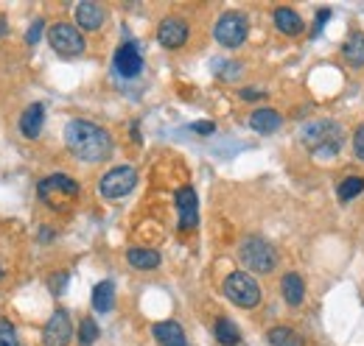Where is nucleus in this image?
Instances as JSON below:
<instances>
[{
    "label": "nucleus",
    "instance_id": "f257e3e1",
    "mask_svg": "<svg viewBox=\"0 0 364 346\" xmlns=\"http://www.w3.org/2000/svg\"><path fill=\"white\" fill-rule=\"evenodd\" d=\"M65 145L82 162H101L112 154L109 131L95 126L90 121H70L65 126Z\"/></svg>",
    "mask_w": 364,
    "mask_h": 346
},
{
    "label": "nucleus",
    "instance_id": "f03ea898",
    "mask_svg": "<svg viewBox=\"0 0 364 346\" xmlns=\"http://www.w3.org/2000/svg\"><path fill=\"white\" fill-rule=\"evenodd\" d=\"M342 137L345 134L339 129V123H333V121H311V123H306L300 129V143L309 151H314L319 160L333 157L339 151V145H342Z\"/></svg>",
    "mask_w": 364,
    "mask_h": 346
},
{
    "label": "nucleus",
    "instance_id": "7ed1b4c3",
    "mask_svg": "<svg viewBox=\"0 0 364 346\" xmlns=\"http://www.w3.org/2000/svg\"><path fill=\"white\" fill-rule=\"evenodd\" d=\"M79 193H82L79 182H76L73 176H68V173L46 176V179L40 182V187H37L40 201H43L46 207H50V210H68V207L79 199Z\"/></svg>",
    "mask_w": 364,
    "mask_h": 346
},
{
    "label": "nucleus",
    "instance_id": "20e7f679",
    "mask_svg": "<svg viewBox=\"0 0 364 346\" xmlns=\"http://www.w3.org/2000/svg\"><path fill=\"white\" fill-rule=\"evenodd\" d=\"M238 257L241 262L255 271V274H272L277 268V252L269 240L258 238V235H250L241 240V249H238Z\"/></svg>",
    "mask_w": 364,
    "mask_h": 346
},
{
    "label": "nucleus",
    "instance_id": "39448f33",
    "mask_svg": "<svg viewBox=\"0 0 364 346\" xmlns=\"http://www.w3.org/2000/svg\"><path fill=\"white\" fill-rule=\"evenodd\" d=\"M222 291H225V296H228L230 302L244 307V310L258 307V304H261V296H264V294H261V285H258L247 271H232V274H228Z\"/></svg>",
    "mask_w": 364,
    "mask_h": 346
},
{
    "label": "nucleus",
    "instance_id": "423d86ee",
    "mask_svg": "<svg viewBox=\"0 0 364 346\" xmlns=\"http://www.w3.org/2000/svg\"><path fill=\"white\" fill-rule=\"evenodd\" d=\"M247 34H250V20H247V14H241V11H225V14L216 20V28H213L216 43L225 45V48H238V45H244Z\"/></svg>",
    "mask_w": 364,
    "mask_h": 346
},
{
    "label": "nucleus",
    "instance_id": "0eeeda50",
    "mask_svg": "<svg viewBox=\"0 0 364 346\" xmlns=\"http://www.w3.org/2000/svg\"><path fill=\"white\" fill-rule=\"evenodd\" d=\"M137 184V171L132 165H118L112 171H107L98 182V193L104 199H124L127 193H132Z\"/></svg>",
    "mask_w": 364,
    "mask_h": 346
},
{
    "label": "nucleus",
    "instance_id": "6e6552de",
    "mask_svg": "<svg viewBox=\"0 0 364 346\" xmlns=\"http://www.w3.org/2000/svg\"><path fill=\"white\" fill-rule=\"evenodd\" d=\"M48 43H50V48H53L56 53H62V56H79V53H85V48H87L82 31H79L73 23H56V26H50Z\"/></svg>",
    "mask_w": 364,
    "mask_h": 346
},
{
    "label": "nucleus",
    "instance_id": "1a4fd4ad",
    "mask_svg": "<svg viewBox=\"0 0 364 346\" xmlns=\"http://www.w3.org/2000/svg\"><path fill=\"white\" fill-rule=\"evenodd\" d=\"M112 65H115V73H118V76H124V79H137V76L143 73V50H140V45H137L135 40L121 43L118 50H115Z\"/></svg>",
    "mask_w": 364,
    "mask_h": 346
},
{
    "label": "nucleus",
    "instance_id": "9d476101",
    "mask_svg": "<svg viewBox=\"0 0 364 346\" xmlns=\"http://www.w3.org/2000/svg\"><path fill=\"white\" fill-rule=\"evenodd\" d=\"M70 338H73V321H70L68 310H53V316L48 318L46 330H43V344L68 346Z\"/></svg>",
    "mask_w": 364,
    "mask_h": 346
},
{
    "label": "nucleus",
    "instance_id": "9b49d317",
    "mask_svg": "<svg viewBox=\"0 0 364 346\" xmlns=\"http://www.w3.org/2000/svg\"><path fill=\"white\" fill-rule=\"evenodd\" d=\"M174 201H177L182 232L196 229V223H199V199H196V190L193 187H180L177 196H174Z\"/></svg>",
    "mask_w": 364,
    "mask_h": 346
},
{
    "label": "nucleus",
    "instance_id": "f8f14e48",
    "mask_svg": "<svg viewBox=\"0 0 364 346\" xmlns=\"http://www.w3.org/2000/svg\"><path fill=\"white\" fill-rule=\"evenodd\" d=\"M157 40L163 48L168 50H177L188 43V23L182 17H166L160 26H157Z\"/></svg>",
    "mask_w": 364,
    "mask_h": 346
},
{
    "label": "nucleus",
    "instance_id": "ddd939ff",
    "mask_svg": "<svg viewBox=\"0 0 364 346\" xmlns=\"http://www.w3.org/2000/svg\"><path fill=\"white\" fill-rule=\"evenodd\" d=\"M272 20H274V28H277L280 34H286V37H297V34H303V31H306L303 17H300L294 9H289V6L274 9Z\"/></svg>",
    "mask_w": 364,
    "mask_h": 346
},
{
    "label": "nucleus",
    "instance_id": "4468645a",
    "mask_svg": "<svg viewBox=\"0 0 364 346\" xmlns=\"http://www.w3.org/2000/svg\"><path fill=\"white\" fill-rule=\"evenodd\" d=\"M107 20V11L101 3H92V0H85L76 6V23L85 28V31H98Z\"/></svg>",
    "mask_w": 364,
    "mask_h": 346
},
{
    "label": "nucleus",
    "instance_id": "2eb2a0df",
    "mask_svg": "<svg viewBox=\"0 0 364 346\" xmlns=\"http://www.w3.org/2000/svg\"><path fill=\"white\" fill-rule=\"evenodd\" d=\"M43 123H46V106H43V104H31V106H26V112L20 115V131H23V137H28V140H37V137H40Z\"/></svg>",
    "mask_w": 364,
    "mask_h": 346
},
{
    "label": "nucleus",
    "instance_id": "dca6fc26",
    "mask_svg": "<svg viewBox=\"0 0 364 346\" xmlns=\"http://www.w3.org/2000/svg\"><path fill=\"white\" fill-rule=\"evenodd\" d=\"M151 335L157 338L160 346H188V338H185V333H182L177 321H157L151 327Z\"/></svg>",
    "mask_w": 364,
    "mask_h": 346
},
{
    "label": "nucleus",
    "instance_id": "f3484780",
    "mask_svg": "<svg viewBox=\"0 0 364 346\" xmlns=\"http://www.w3.org/2000/svg\"><path fill=\"white\" fill-rule=\"evenodd\" d=\"M280 294H283V299L291 304V307L303 304V299H306V282H303V277H300L297 271L283 274V279H280Z\"/></svg>",
    "mask_w": 364,
    "mask_h": 346
},
{
    "label": "nucleus",
    "instance_id": "a211bd4d",
    "mask_svg": "<svg viewBox=\"0 0 364 346\" xmlns=\"http://www.w3.org/2000/svg\"><path fill=\"white\" fill-rule=\"evenodd\" d=\"M250 126H252V131H258V134H272V131H277L283 126V115L274 112V109H255L250 115Z\"/></svg>",
    "mask_w": 364,
    "mask_h": 346
},
{
    "label": "nucleus",
    "instance_id": "6ab92c4d",
    "mask_svg": "<svg viewBox=\"0 0 364 346\" xmlns=\"http://www.w3.org/2000/svg\"><path fill=\"white\" fill-rule=\"evenodd\" d=\"M112 307H115V285L109 279H104L92 288V310L95 313H109Z\"/></svg>",
    "mask_w": 364,
    "mask_h": 346
},
{
    "label": "nucleus",
    "instance_id": "aec40b11",
    "mask_svg": "<svg viewBox=\"0 0 364 346\" xmlns=\"http://www.w3.org/2000/svg\"><path fill=\"white\" fill-rule=\"evenodd\" d=\"M213 335H216V341L222 346H238L241 344V330L230 321V318H216V324H213Z\"/></svg>",
    "mask_w": 364,
    "mask_h": 346
},
{
    "label": "nucleus",
    "instance_id": "412c9836",
    "mask_svg": "<svg viewBox=\"0 0 364 346\" xmlns=\"http://www.w3.org/2000/svg\"><path fill=\"white\" fill-rule=\"evenodd\" d=\"M127 260H129V265H135L140 271H151L160 265V255L154 249H143V246H132L127 252Z\"/></svg>",
    "mask_w": 364,
    "mask_h": 346
},
{
    "label": "nucleus",
    "instance_id": "4be33fe9",
    "mask_svg": "<svg viewBox=\"0 0 364 346\" xmlns=\"http://www.w3.org/2000/svg\"><path fill=\"white\" fill-rule=\"evenodd\" d=\"M342 53H345V59H348L353 67H362L364 65V34L362 31H353V34L345 40Z\"/></svg>",
    "mask_w": 364,
    "mask_h": 346
},
{
    "label": "nucleus",
    "instance_id": "5701e85b",
    "mask_svg": "<svg viewBox=\"0 0 364 346\" xmlns=\"http://www.w3.org/2000/svg\"><path fill=\"white\" fill-rule=\"evenodd\" d=\"M267 341L272 346H303L300 333H294L291 327H272V330L267 333Z\"/></svg>",
    "mask_w": 364,
    "mask_h": 346
},
{
    "label": "nucleus",
    "instance_id": "b1692460",
    "mask_svg": "<svg viewBox=\"0 0 364 346\" xmlns=\"http://www.w3.org/2000/svg\"><path fill=\"white\" fill-rule=\"evenodd\" d=\"M362 190H364V176H345V179L339 182L336 196H339V201H350V199H356Z\"/></svg>",
    "mask_w": 364,
    "mask_h": 346
},
{
    "label": "nucleus",
    "instance_id": "393cba45",
    "mask_svg": "<svg viewBox=\"0 0 364 346\" xmlns=\"http://www.w3.org/2000/svg\"><path fill=\"white\" fill-rule=\"evenodd\" d=\"M98 335H101V330H98V324H95V318H82V324H79V344L82 346H92L98 341Z\"/></svg>",
    "mask_w": 364,
    "mask_h": 346
},
{
    "label": "nucleus",
    "instance_id": "a878e982",
    "mask_svg": "<svg viewBox=\"0 0 364 346\" xmlns=\"http://www.w3.org/2000/svg\"><path fill=\"white\" fill-rule=\"evenodd\" d=\"M0 346H23L17 338V330L9 318H0Z\"/></svg>",
    "mask_w": 364,
    "mask_h": 346
},
{
    "label": "nucleus",
    "instance_id": "bb28decb",
    "mask_svg": "<svg viewBox=\"0 0 364 346\" xmlns=\"http://www.w3.org/2000/svg\"><path fill=\"white\" fill-rule=\"evenodd\" d=\"M353 154H356V160L364 162V123L353 131Z\"/></svg>",
    "mask_w": 364,
    "mask_h": 346
},
{
    "label": "nucleus",
    "instance_id": "cd10ccee",
    "mask_svg": "<svg viewBox=\"0 0 364 346\" xmlns=\"http://www.w3.org/2000/svg\"><path fill=\"white\" fill-rule=\"evenodd\" d=\"M43 26H46L43 20H34V23H31V28L26 31V43H28V45H37V43H40V34H43Z\"/></svg>",
    "mask_w": 364,
    "mask_h": 346
},
{
    "label": "nucleus",
    "instance_id": "c85d7f7f",
    "mask_svg": "<svg viewBox=\"0 0 364 346\" xmlns=\"http://www.w3.org/2000/svg\"><path fill=\"white\" fill-rule=\"evenodd\" d=\"M331 20V9H319L317 11V23H314V37H317L319 31H322V26Z\"/></svg>",
    "mask_w": 364,
    "mask_h": 346
},
{
    "label": "nucleus",
    "instance_id": "c756f323",
    "mask_svg": "<svg viewBox=\"0 0 364 346\" xmlns=\"http://www.w3.org/2000/svg\"><path fill=\"white\" fill-rule=\"evenodd\" d=\"M264 95H267V92H261V89H255V86H244V89H241V98H244V101H258V98H264Z\"/></svg>",
    "mask_w": 364,
    "mask_h": 346
},
{
    "label": "nucleus",
    "instance_id": "7c9ffc66",
    "mask_svg": "<svg viewBox=\"0 0 364 346\" xmlns=\"http://www.w3.org/2000/svg\"><path fill=\"white\" fill-rule=\"evenodd\" d=\"M191 129L199 131V134H213V131H216V123H210V121H202V123H193Z\"/></svg>",
    "mask_w": 364,
    "mask_h": 346
},
{
    "label": "nucleus",
    "instance_id": "2f4dec72",
    "mask_svg": "<svg viewBox=\"0 0 364 346\" xmlns=\"http://www.w3.org/2000/svg\"><path fill=\"white\" fill-rule=\"evenodd\" d=\"M65 282H68V274H62L56 282H50V288H53V291H62V285H65Z\"/></svg>",
    "mask_w": 364,
    "mask_h": 346
},
{
    "label": "nucleus",
    "instance_id": "473e14b6",
    "mask_svg": "<svg viewBox=\"0 0 364 346\" xmlns=\"http://www.w3.org/2000/svg\"><path fill=\"white\" fill-rule=\"evenodd\" d=\"M9 34V23H6V17L0 14V37H6Z\"/></svg>",
    "mask_w": 364,
    "mask_h": 346
},
{
    "label": "nucleus",
    "instance_id": "72a5a7b5",
    "mask_svg": "<svg viewBox=\"0 0 364 346\" xmlns=\"http://www.w3.org/2000/svg\"><path fill=\"white\" fill-rule=\"evenodd\" d=\"M0 277H3V265H0Z\"/></svg>",
    "mask_w": 364,
    "mask_h": 346
}]
</instances>
